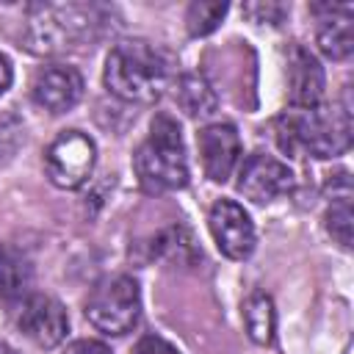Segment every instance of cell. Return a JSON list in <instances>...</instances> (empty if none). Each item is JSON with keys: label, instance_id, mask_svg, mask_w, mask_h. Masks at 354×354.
<instances>
[{"label": "cell", "instance_id": "9a60e30c", "mask_svg": "<svg viewBox=\"0 0 354 354\" xmlns=\"http://www.w3.org/2000/svg\"><path fill=\"white\" fill-rule=\"evenodd\" d=\"M243 324L254 343L268 346L274 340V304L266 293H252L243 304Z\"/></svg>", "mask_w": 354, "mask_h": 354}, {"label": "cell", "instance_id": "8992f818", "mask_svg": "<svg viewBox=\"0 0 354 354\" xmlns=\"http://www.w3.org/2000/svg\"><path fill=\"white\" fill-rule=\"evenodd\" d=\"M94 163H97V147L80 130L61 133L47 147V155H44V166H47L50 183L58 185V188H66V191L80 188L91 177Z\"/></svg>", "mask_w": 354, "mask_h": 354}, {"label": "cell", "instance_id": "e0dca14e", "mask_svg": "<svg viewBox=\"0 0 354 354\" xmlns=\"http://www.w3.org/2000/svg\"><path fill=\"white\" fill-rule=\"evenodd\" d=\"M227 14V3H191L185 14V28L191 36H207L218 28V22Z\"/></svg>", "mask_w": 354, "mask_h": 354}, {"label": "cell", "instance_id": "52a82bcc", "mask_svg": "<svg viewBox=\"0 0 354 354\" xmlns=\"http://www.w3.org/2000/svg\"><path fill=\"white\" fill-rule=\"evenodd\" d=\"M238 191L257 205L274 202L277 196H285L288 191H293V171L279 158L254 152L243 160L238 171Z\"/></svg>", "mask_w": 354, "mask_h": 354}, {"label": "cell", "instance_id": "9c48e42d", "mask_svg": "<svg viewBox=\"0 0 354 354\" xmlns=\"http://www.w3.org/2000/svg\"><path fill=\"white\" fill-rule=\"evenodd\" d=\"M17 324L25 332V337H30L41 348L58 346L69 332V318H66L64 304L44 293H33L22 301Z\"/></svg>", "mask_w": 354, "mask_h": 354}, {"label": "cell", "instance_id": "5b68a950", "mask_svg": "<svg viewBox=\"0 0 354 354\" xmlns=\"http://www.w3.org/2000/svg\"><path fill=\"white\" fill-rule=\"evenodd\" d=\"M138 315H141V290L138 282L127 274L105 277L102 282H97V288L86 301V318L102 335H113V337L127 335L138 324Z\"/></svg>", "mask_w": 354, "mask_h": 354}, {"label": "cell", "instance_id": "5bb4252c", "mask_svg": "<svg viewBox=\"0 0 354 354\" xmlns=\"http://www.w3.org/2000/svg\"><path fill=\"white\" fill-rule=\"evenodd\" d=\"M177 102L188 116H207L216 111V94L202 75H183L177 80Z\"/></svg>", "mask_w": 354, "mask_h": 354}, {"label": "cell", "instance_id": "6da1fadb", "mask_svg": "<svg viewBox=\"0 0 354 354\" xmlns=\"http://www.w3.org/2000/svg\"><path fill=\"white\" fill-rule=\"evenodd\" d=\"M277 144L288 155L335 158L351 144V113L346 105H315L288 111L274 122Z\"/></svg>", "mask_w": 354, "mask_h": 354}, {"label": "cell", "instance_id": "7c38bea8", "mask_svg": "<svg viewBox=\"0 0 354 354\" xmlns=\"http://www.w3.org/2000/svg\"><path fill=\"white\" fill-rule=\"evenodd\" d=\"M288 97L293 108H315L324 97V69L301 44L288 47Z\"/></svg>", "mask_w": 354, "mask_h": 354}, {"label": "cell", "instance_id": "7a4b0ae2", "mask_svg": "<svg viewBox=\"0 0 354 354\" xmlns=\"http://www.w3.org/2000/svg\"><path fill=\"white\" fill-rule=\"evenodd\" d=\"M105 86L124 102L149 105L160 100L169 86V61L149 41H119L105 61Z\"/></svg>", "mask_w": 354, "mask_h": 354}, {"label": "cell", "instance_id": "d6986e66", "mask_svg": "<svg viewBox=\"0 0 354 354\" xmlns=\"http://www.w3.org/2000/svg\"><path fill=\"white\" fill-rule=\"evenodd\" d=\"M285 6H279V3H246L243 6V14L246 17H252L254 22H271V25H277L282 17H285Z\"/></svg>", "mask_w": 354, "mask_h": 354}, {"label": "cell", "instance_id": "44dd1931", "mask_svg": "<svg viewBox=\"0 0 354 354\" xmlns=\"http://www.w3.org/2000/svg\"><path fill=\"white\" fill-rule=\"evenodd\" d=\"M64 354H111V348H108L105 343H100V340H88V337H83V340L69 343V346L64 348Z\"/></svg>", "mask_w": 354, "mask_h": 354}, {"label": "cell", "instance_id": "277c9868", "mask_svg": "<svg viewBox=\"0 0 354 354\" xmlns=\"http://www.w3.org/2000/svg\"><path fill=\"white\" fill-rule=\"evenodd\" d=\"M97 25L94 11L86 6H33L25 41L28 50L39 55H55L80 47L91 39V28Z\"/></svg>", "mask_w": 354, "mask_h": 354}, {"label": "cell", "instance_id": "7402d4cb", "mask_svg": "<svg viewBox=\"0 0 354 354\" xmlns=\"http://www.w3.org/2000/svg\"><path fill=\"white\" fill-rule=\"evenodd\" d=\"M11 77H14V72H11V61L0 53V94L11 86Z\"/></svg>", "mask_w": 354, "mask_h": 354}, {"label": "cell", "instance_id": "3957f363", "mask_svg": "<svg viewBox=\"0 0 354 354\" xmlns=\"http://www.w3.org/2000/svg\"><path fill=\"white\" fill-rule=\"evenodd\" d=\"M133 166L147 194L177 191L188 183V160L183 149L180 124L169 113L152 119L149 136L133 155Z\"/></svg>", "mask_w": 354, "mask_h": 354}, {"label": "cell", "instance_id": "603a6c76", "mask_svg": "<svg viewBox=\"0 0 354 354\" xmlns=\"http://www.w3.org/2000/svg\"><path fill=\"white\" fill-rule=\"evenodd\" d=\"M0 354H17L11 346H6V343H0Z\"/></svg>", "mask_w": 354, "mask_h": 354}, {"label": "cell", "instance_id": "4fadbf2b", "mask_svg": "<svg viewBox=\"0 0 354 354\" xmlns=\"http://www.w3.org/2000/svg\"><path fill=\"white\" fill-rule=\"evenodd\" d=\"M315 14H326L318 25V47L332 61H346L354 50L351 6L348 3H321L313 6Z\"/></svg>", "mask_w": 354, "mask_h": 354}, {"label": "cell", "instance_id": "ac0fdd59", "mask_svg": "<svg viewBox=\"0 0 354 354\" xmlns=\"http://www.w3.org/2000/svg\"><path fill=\"white\" fill-rule=\"evenodd\" d=\"M351 196H335L332 207L326 210V230L343 249L351 246Z\"/></svg>", "mask_w": 354, "mask_h": 354}, {"label": "cell", "instance_id": "2e32d148", "mask_svg": "<svg viewBox=\"0 0 354 354\" xmlns=\"http://www.w3.org/2000/svg\"><path fill=\"white\" fill-rule=\"evenodd\" d=\"M30 285V266L28 260L8 249V246H0V299H14V296H22Z\"/></svg>", "mask_w": 354, "mask_h": 354}, {"label": "cell", "instance_id": "ba28073f", "mask_svg": "<svg viewBox=\"0 0 354 354\" xmlns=\"http://www.w3.org/2000/svg\"><path fill=\"white\" fill-rule=\"evenodd\" d=\"M210 232L221 254L230 260H246L254 252V224L249 213L232 202V199H218L210 207Z\"/></svg>", "mask_w": 354, "mask_h": 354}, {"label": "cell", "instance_id": "ffe728a7", "mask_svg": "<svg viewBox=\"0 0 354 354\" xmlns=\"http://www.w3.org/2000/svg\"><path fill=\"white\" fill-rule=\"evenodd\" d=\"M133 354H180V351H177L169 340H163V337H158V335H144V337L136 343Z\"/></svg>", "mask_w": 354, "mask_h": 354}, {"label": "cell", "instance_id": "8fae6325", "mask_svg": "<svg viewBox=\"0 0 354 354\" xmlns=\"http://www.w3.org/2000/svg\"><path fill=\"white\" fill-rule=\"evenodd\" d=\"M199 155H202V169L213 183H224L241 155V138L232 124H207L196 136Z\"/></svg>", "mask_w": 354, "mask_h": 354}, {"label": "cell", "instance_id": "30bf717a", "mask_svg": "<svg viewBox=\"0 0 354 354\" xmlns=\"http://www.w3.org/2000/svg\"><path fill=\"white\" fill-rule=\"evenodd\" d=\"M33 102L50 113H64L75 108L83 97V77L75 66L66 64H53L39 69L33 80Z\"/></svg>", "mask_w": 354, "mask_h": 354}]
</instances>
